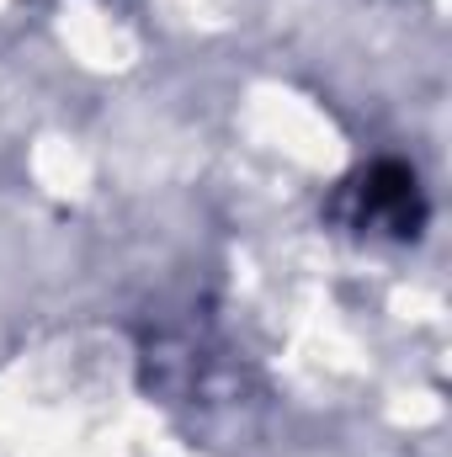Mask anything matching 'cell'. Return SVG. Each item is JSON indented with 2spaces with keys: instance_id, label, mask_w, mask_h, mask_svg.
<instances>
[{
  "instance_id": "1",
  "label": "cell",
  "mask_w": 452,
  "mask_h": 457,
  "mask_svg": "<svg viewBox=\"0 0 452 457\" xmlns=\"http://www.w3.org/2000/svg\"><path fill=\"white\" fill-rule=\"evenodd\" d=\"M351 197H356V228H383V234H415L426 219V203H421V187H415V170L405 165H378L367 170L362 181H351Z\"/></svg>"
}]
</instances>
